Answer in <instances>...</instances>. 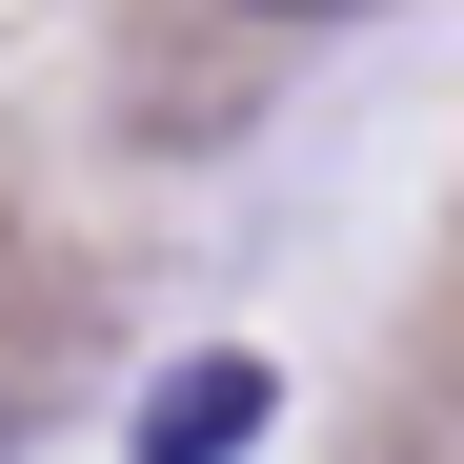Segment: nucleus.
<instances>
[{
  "label": "nucleus",
  "mask_w": 464,
  "mask_h": 464,
  "mask_svg": "<svg viewBox=\"0 0 464 464\" xmlns=\"http://www.w3.org/2000/svg\"><path fill=\"white\" fill-rule=\"evenodd\" d=\"M263 21H363V0H263Z\"/></svg>",
  "instance_id": "f03ea898"
},
{
  "label": "nucleus",
  "mask_w": 464,
  "mask_h": 464,
  "mask_svg": "<svg viewBox=\"0 0 464 464\" xmlns=\"http://www.w3.org/2000/svg\"><path fill=\"white\" fill-rule=\"evenodd\" d=\"M263 424H283V363H243V343L162 363V404H141V444H162V464H243Z\"/></svg>",
  "instance_id": "f257e3e1"
}]
</instances>
